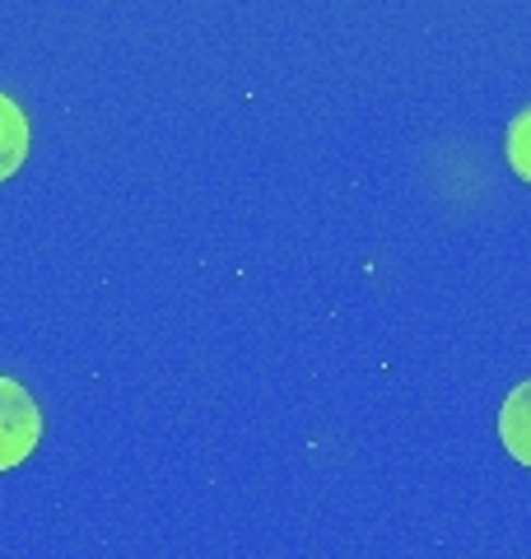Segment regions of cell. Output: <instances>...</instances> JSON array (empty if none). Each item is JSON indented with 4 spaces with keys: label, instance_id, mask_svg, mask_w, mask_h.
Returning a JSON list of instances; mask_svg holds the SVG:
<instances>
[{
    "label": "cell",
    "instance_id": "7a4b0ae2",
    "mask_svg": "<svg viewBox=\"0 0 531 559\" xmlns=\"http://www.w3.org/2000/svg\"><path fill=\"white\" fill-rule=\"evenodd\" d=\"M499 439H504V448H508V457L531 471V378L518 382V388L504 396Z\"/></svg>",
    "mask_w": 531,
    "mask_h": 559
},
{
    "label": "cell",
    "instance_id": "3957f363",
    "mask_svg": "<svg viewBox=\"0 0 531 559\" xmlns=\"http://www.w3.org/2000/svg\"><path fill=\"white\" fill-rule=\"evenodd\" d=\"M28 159V117L10 94H0V182L14 178Z\"/></svg>",
    "mask_w": 531,
    "mask_h": 559
},
{
    "label": "cell",
    "instance_id": "277c9868",
    "mask_svg": "<svg viewBox=\"0 0 531 559\" xmlns=\"http://www.w3.org/2000/svg\"><path fill=\"white\" fill-rule=\"evenodd\" d=\"M508 164L522 182H531V108L508 121Z\"/></svg>",
    "mask_w": 531,
    "mask_h": 559
},
{
    "label": "cell",
    "instance_id": "6da1fadb",
    "mask_svg": "<svg viewBox=\"0 0 531 559\" xmlns=\"http://www.w3.org/2000/svg\"><path fill=\"white\" fill-rule=\"evenodd\" d=\"M43 439V406L24 382L0 373V471L28 462V452Z\"/></svg>",
    "mask_w": 531,
    "mask_h": 559
}]
</instances>
